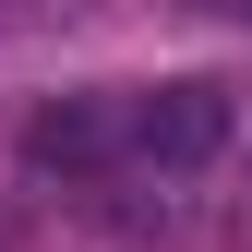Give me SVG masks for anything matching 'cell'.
Masks as SVG:
<instances>
[{
    "mask_svg": "<svg viewBox=\"0 0 252 252\" xmlns=\"http://www.w3.org/2000/svg\"><path fill=\"white\" fill-rule=\"evenodd\" d=\"M120 120H132V168H216L240 144V108L216 84H132Z\"/></svg>",
    "mask_w": 252,
    "mask_h": 252,
    "instance_id": "obj_1",
    "label": "cell"
},
{
    "mask_svg": "<svg viewBox=\"0 0 252 252\" xmlns=\"http://www.w3.org/2000/svg\"><path fill=\"white\" fill-rule=\"evenodd\" d=\"M24 168H48V180H108V168H132L120 96H48L36 120H24Z\"/></svg>",
    "mask_w": 252,
    "mask_h": 252,
    "instance_id": "obj_2",
    "label": "cell"
},
{
    "mask_svg": "<svg viewBox=\"0 0 252 252\" xmlns=\"http://www.w3.org/2000/svg\"><path fill=\"white\" fill-rule=\"evenodd\" d=\"M204 12H228V24H252V0H204Z\"/></svg>",
    "mask_w": 252,
    "mask_h": 252,
    "instance_id": "obj_3",
    "label": "cell"
}]
</instances>
